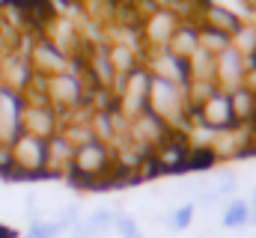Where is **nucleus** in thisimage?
I'll list each match as a JSON object with an SVG mask.
<instances>
[{"instance_id":"obj_4","label":"nucleus","mask_w":256,"mask_h":238,"mask_svg":"<svg viewBox=\"0 0 256 238\" xmlns=\"http://www.w3.org/2000/svg\"><path fill=\"white\" fill-rule=\"evenodd\" d=\"M9 146H12V173L24 178L48 176V140L21 131Z\"/></svg>"},{"instance_id":"obj_20","label":"nucleus","mask_w":256,"mask_h":238,"mask_svg":"<svg viewBox=\"0 0 256 238\" xmlns=\"http://www.w3.org/2000/svg\"><path fill=\"white\" fill-rule=\"evenodd\" d=\"M232 45V36H226V33H220V30H212V27H202L200 24V48L202 51H208V54H224L226 48Z\"/></svg>"},{"instance_id":"obj_7","label":"nucleus","mask_w":256,"mask_h":238,"mask_svg":"<svg viewBox=\"0 0 256 238\" xmlns=\"http://www.w3.org/2000/svg\"><path fill=\"white\" fill-rule=\"evenodd\" d=\"M176 131H170L161 119L155 116V114H149V110H143L140 116H134L128 122V140L134 143V146H140L143 152H155L158 146H164L170 137H173Z\"/></svg>"},{"instance_id":"obj_6","label":"nucleus","mask_w":256,"mask_h":238,"mask_svg":"<svg viewBox=\"0 0 256 238\" xmlns=\"http://www.w3.org/2000/svg\"><path fill=\"white\" fill-rule=\"evenodd\" d=\"M179 24H182V18H179L170 6L152 9V12L140 21V33H143L146 51H149V48H167L170 39H173V33L179 30Z\"/></svg>"},{"instance_id":"obj_13","label":"nucleus","mask_w":256,"mask_h":238,"mask_svg":"<svg viewBox=\"0 0 256 238\" xmlns=\"http://www.w3.org/2000/svg\"><path fill=\"white\" fill-rule=\"evenodd\" d=\"M30 66H33V72H39V74H45V78H54V74L68 72V68L74 66V60L66 57L51 39H39L36 48H33V54H30Z\"/></svg>"},{"instance_id":"obj_12","label":"nucleus","mask_w":256,"mask_h":238,"mask_svg":"<svg viewBox=\"0 0 256 238\" xmlns=\"http://www.w3.org/2000/svg\"><path fill=\"white\" fill-rule=\"evenodd\" d=\"M244 21H248V18L238 15L232 6L214 3V0H202V6H200V12H196V24L212 27V30H220V33H226V36H236V30H238Z\"/></svg>"},{"instance_id":"obj_3","label":"nucleus","mask_w":256,"mask_h":238,"mask_svg":"<svg viewBox=\"0 0 256 238\" xmlns=\"http://www.w3.org/2000/svg\"><path fill=\"white\" fill-rule=\"evenodd\" d=\"M149 84H152V74L146 66H137L134 72L122 74L114 86V98H116V110L131 122L134 116H140L146 108H149Z\"/></svg>"},{"instance_id":"obj_8","label":"nucleus","mask_w":256,"mask_h":238,"mask_svg":"<svg viewBox=\"0 0 256 238\" xmlns=\"http://www.w3.org/2000/svg\"><path fill=\"white\" fill-rule=\"evenodd\" d=\"M194 116L200 125H206L208 131H226V128H236V114H232V102H230V92L218 90L212 92L200 108H194Z\"/></svg>"},{"instance_id":"obj_5","label":"nucleus","mask_w":256,"mask_h":238,"mask_svg":"<svg viewBox=\"0 0 256 238\" xmlns=\"http://www.w3.org/2000/svg\"><path fill=\"white\" fill-rule=\"evenodd\" d=\"M143 66L149 68L152 78L170 80V84H176V86H182V90L191 86V66H188V60L170 54L167 48H149L146 57H143Z\"/></svg>"},{"instance_id":"obj_19","label":"nucleus","mask_w":256,"mask_h":238,"mask_svg":"<svg viewBox=\"0 0 256 238\" xmlns=\"http://www.w3.org/2000/svg\"><path fill=\"white\" fill-rule=\"evenodd\" d=\"M232 48H236L244 60L256 57V24L254 21H244V24L236 30V36H232Z\"/></svg>"},{"instance_id":"obj_11","label":"nucleus","mask_w":256,"mask_h":238,"mask_svg":"<svg viewBox=\"0 0 256 238\" xmlns=\"http://www.w3.org/2000/svg\"><path fill=\"white\" fill-rule=\"evenodd\" d=\"M24 96L0 86V143H12L24 128H21V116H24Z\"/></svg>"},{"instance_id":"obj_27","label":"nucleus","mask_w":256,"mask_h":238,"mask_svg":"<svg viewBox=\"0 0 256 238\" xmlns=\"http://www.w3.org/2000/svg\"><path fill=\"white\" fill-rule=\"evenodd\" d=\"M0 238H18V232H15V230H9V226H3V224H0Z\"/></svg>"},{"instance_id":"obj_10","label":"nucleus","mask_w":256,"mask_h":238,"mask_svg":"<svg viewBox=\"0 0 256 238\" xmlns=\"http://www.w3.org/2000/svg\"><path fill=\"white\" fill-rule=\"evenodd\" d=\"M214 84L224 92H236L238 86L248 84V60L242 57L232 45L214 57Z\"/></svg>"},{"instance_id":"obj_17","label":"nucleus","mask_w":256,"mask_h":238,"mask_svg":"<svg viewBox=\"0 0 256 238\" xmlns=\"http://www.w3.org/2000/svg\"><path fill=\"white\" fill-rule=\"evenodd\" d=\"M254 220H250V206L248 200H230L224 206V214H220V226L224 230H248Z\"/></svg>"},{"instance_id":"obj_2","label":"nucleus","mask_w":256,"mask_h":238,"mask_svg":"<svg viewBox=\"0 0 256 238\" xmlns=\"http://www.w3.org/2000/svg\"><path fill=\"white\" fill-rule=\"evenodd\" d=\"M146 110L155 114L170 131L188 137L191 116H194V108L188 102V90H182V86H176L170 80L152 78V84H149V108Z\"/></svg>"},{"instance_id":"obj_25","label":"nucleus","mask_w":256,"mask_h":238,"mask_svg":"<svg viewBox=\"0 0 256 238\" xmlns=\"http://www.w3.org/2000/svg\"><path fill=\"white\" fill-rule=\"evenodd\" d=\"M0 173H12V146L0 143Z\"/></svg>"},{"instance_id":"obj_28","label":"nucleus","mask_w":256,"mask_h":238,"mask_svg":"<svg viewBox=\"0 0 256 238\" xmlns=\"http://www.w3.org/2000/svg\"><path fill=\"white\" fill-rule=\"evenodd\" d=\"M248 21H254V24H256V6H250V12H248Z\"/></svg>"},{"instance_id":"obj_23","label":"nucleus","mask_w":256,"mask_h":238,"mask_svg":"<svg viewBox=\"0 0 256 238\" xmlns=\"http://www.w3.org/2000/svg\"><path fill=\"white\" fill-rule=\"evenodd\" d=\"M114 232L120 238H143L140 236V224L131 218V214H126V212H120L116 208V220H114Z\"/></svg>"},{"instance_id":"obj_15","label":"nucleus","mask_w":256,"mask_h":238,"mask_svg":"<svg viewBox=\"0 0 256 238\" xmlns=\"http://www.w3.org/2000/svg\"><path fill=\"white\" fill-rule=\"evenodd\" d=\"M74 161V143L63 131L48 140V176H68Z\"/></svg>"},{"instance_id":"obj_16","label":"nucleus","mask_w":256,"mask_h":238,"mask_svg":"<svg viewBox=\"0 0 256 238\" xmlns=\"http://www.w3.org/2000/svg\"><path fill=\"white\" fill-rule=\"evenodd\" d=\"M167 51L176 54V57H182V60H191L194 54L200 51V24H196V21H182L179 30L173 33Z\"/></svg>"},{"instance_id":"obj_1","label":"nucleus","mask_w":256,"mask_h":238,"mask_svg":"<svg viewBox=\"0 0 256 238\" xmlns=\"http://www.w3.org/2000/svg\"><path fill=\"white\" fill-rule=\"evenodd\" d=\"M68 178L80 188H116L126 184L120 170H116V158L114 149L102 140H90L84 146L74 149V161H72V173Z\"/></svg>"},{"instance_id":"obj_22","label":"nucleus","mask_w":256,"mask_h":238,"mask_svg":"<svg viewBox=\"0 0 256 238\" xmlns=\"http://www.w3.org/2000/svg\"><path fill=\"white\" fill-rule=\"evenodd\" d=\"M194 212H196V206H194V202H185V206L173 208V212H170V218H167V226H170L173 232H185V230L194 224Z\"/></svg>"},{"instance_id":"obj_21","label":"nucleus","mask_w":256,"mask_h":238,"mask_svg":"<svg viewBox=\"0 0 256 238\" xmlns=\"http://www.w3.org/2000/svg\"><path fill=\"white\" fill-rule=\"evenodd\" d=\"M188 66H191V80H212L214 84V54H208V51L200 48L188 60Z\"/></svg>"},{"instance_id":"obj_26","label":"nucleus","mask_w":256,"mask_h":238,"mask_svg":"<svg viewBox=\"0 0 256 238\" xmlns=\"http://www.w3.org/2000/svg\"><path fill=\"white\" fill-rule=\"evenodd\" d=\"M248 206H250V220L256 224V190L250 194V200H248Z\"/></svg>"},{"instance_id":"obj_18","label":"nucleus","mask_w":256,"mask_h":238,"mask_svg":"<svg viewBox=\"0 0 256 238\" xmlns=\"http://www.w3.org/2000/svg\"><path fill=\"white\" fill-rule=\"evenodd\" d=\"M230 102H232V114L238 125H250L256 119V92L248 86H238L236 92H230Z\"/></svg>"},{"instance_id":"obj_14","label":"nucleus","mask_w":256,"mask_h":238,"mask_svg":"<svg viewBox=\"0 0 256 238\" xmlns=\"http://www.w3.org/2000/svg\"><path fill=\"white\" fill-rule=\"evenodd\" d=\"M114 220H116V208H98L86 218H80L68 236L72 238H108L114 232Z\"/></svg>"},{"instance_id":"obj_29","label":"nucleus","mask_w":256,"mask_h":238,"mask_svg":"<svg viewBox=\"0 0 256 238\" xmlns=\"http://www.w3.org/2000/svg\"><path fill=\"white\" fill-rule=\"evenodd\" d=\"M250 6H256V0H250Z\"/></svg>"},{"instance_id":"obj_9","label":"nucleus","mask_w":256,"mask_h":238,"mask_svg":"<svg viewBox=\"0 0 256 238\" xmlns=\"http://www.w3.org/2000/svg\"><path fill=\"white\" fill-rule=\"evenodd\" d=\"M60 114L48 104V98H39V102H30L24 104V116H21V128L33 137H42V140H51L54 134L63 131V122Z\"/></svg>"},{"instance_id":"obj_24","label":"nucleus","mask_w":256,"mask_h":238,"mask_svg":"<svg viewBox=\"0 0 256 238\" xmlns=\"http://www.w3.org/2000/svg\"><path fill=\"white\" fill-rule=\"evenodd\" d=\"M236 188H238V178L232 176V173H224V176L218 178V182H212V194L214 196H232L236 194Z\"/></svg>"}]
</instances>
